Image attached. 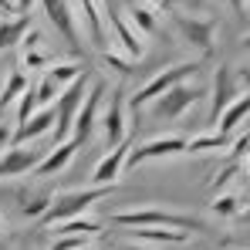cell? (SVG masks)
<instances>
[{
	"label": "cell",
	"instance_id": "1",
	"mask_svg": "<svg viewBox=\"0 0 250 250\" xmlns=\"http://www.w3.org/2000/svg\"><path fill=\"white\" fill-rule=\"evenodd\" d=\"M108 220L115 227H128V230H139V227H166V230H200V233H209V227L203 216L196 213H179V209H163V207H139V209H115L108 213Z\"/></svg>",
	"mask_w": 250,
	"mask_h": 250
},
{
	"label": "cell",
	"instance_id": "2",
	"mask_svg": "<svg viewBox=\"0 0 250 250\" xmlns=\"http://www.w3.org/2000/svg\"><path fill=\"white\" fill-rule=\"evenodd\" d=\"M112 189H115V186H75V189H61V193H54V203H51L47 213L38 220V227L47 230V227L78 220V216H84L98 200H105Z\"/></svg>",
	"mask_w": 250,
	"mask_h": 250
},
{
	"label": "cell",
	"instance_id": "3",
	"mask_svg": "<svg viewBox=\"0 0 250 250\" xmlns=\"http://www.w3.org/2000/svg\"><path fill=\"white\" fill-rule=\"evenodd\" d=\"M200 68H203V61H196V58H193V61H172L169 68L156 71L146 84H139V91H135V95H128V108L139 115V108L152 105L159 95L172 91L176 84H186L189 78H196V75H200Z\"/></svg>",
	"mask_w": 250,
	"mask_h": 250
},
{
	"label": "cell",
	"instance_id": "4",
	"mask_svg": "<svg viewBox=\"0 0 250 250\" xmlns=\"http://www.w3.org/2000/svg\"><path fill=\"white\" fill-rule=\"evenodd\" d=\"M172 27L179 31V38L189 44L193 51H200V58H209L216 51V34H220V21L207 14H186V10H172Z\"/></svg>",
	"mask_w": 250,
	"mask_h": 250
},
{
	"label": "cell",
	"instance_id": "5",
	"mask_svg": "<svg viewBox=\"0 0 250 250\" xmlns=\"http://www.w3.org/2000/svg\"><path fill=\"white\" fill-rule=\"evenodd\" d=\"M91 71H84L78 82H71L61 95H58V102H54V146L58 142H68L71 139V128H75V115H78V108H82L84 95H88V84H91Z\"/></svg>",
	"mask_w": 250,
	"mask_h": 250
},
{
	"label": "cell",
	"instance_id": "6",
	"mask_svg": "<svg viewBox=\"0 0 250 250\" xmlns=\"http://www.w3.org/2000/svg\"><path fill=\"white\" fill-rule=\"evenodd\" d=\"M203 98H209V91L203 88V84H176L172 91H166V95H159L149 108H152V115L156 119H163V122H176V119H183V115H189Z\"/></svg>",
	"mask_w": 250,
	"mask_h": 250
},
{
	"label": "cell",
	"instance_id": "7",
	"mask_svg": "<svg viewBox=\"0 0 250 250\" xmlns=\"http://www.w3.org/2000/svg\"><path fill=\"white\" fill-rule=\"evenodd\" d=\"M128 91H125V84H119L115 91H112V98H108V105L102 108V119H98V128H102V139H105V146L108 149H115L119 142L128 139Z\"/></svg>",
	"mask_w": 250,
	"mask_h": 250
},
{
	"label": "cell",
	"instance_id": "8",
	"mask_svg": "<svg viewBox=\"0 0 250 250\" xmlns=\"http://www.w3.org/2000/svg\"><path fill=\"white\" fill-rule=\"evenodd\" d=\"M71 10H75V21H78V31L91 41V47L105 51L108 38V14L102 7V0H68Z\"/></svg>",
	"mask_w": 250,
	"mask_h": 250
},
{
	"label": "cell",
	"instance_id": "9",
	"mask_svg": "<svg viewBox=\"0 0 250 250\" xmlns=\"http://www.w3.org/2000/svg\"><path fill=\"white\" fill-rule=\"evenodd\" d=\"M105 78H91V84H88V95H84L82 108H78V115H75V128H71V139L75 142H88L91 139V132H95V125H98V119H102V108H105Z\"/></svg>",
	"mask_w": 250,
	"mask_h": 250
},
{
	"label": "cell",
	"instance_id": "10",
	"mask_svg": "<svg viewBox=\"0 0 250 250\" xmlns=\"http://www.w3.org/2000/svg\"><path fill=\"white\" fill-rule=\"evenodd\" d=\"M41 10L44 17H47V24L64 38V44L71 47V54L75 58H82L84 47H82V31H78V21H75V10H71V3L68 0H41ZM84 61V58H82Z\"/></svg>",
	"mask_w": 250,
	"mask_h": 250
},
{
	"label": "cell",
	"instance_id": "11",
	"mask_svg": "<svg viewBox=\"0 0 250 250\" xmlns=\"http://www.w3.org/2000/svg\"><path fill=\"white\" fill-rule=\"evenodd\" d=\"M108 38L115 41L119 54L128 58V61H142L146 51H149V41L128 24V17H125L122 10H108Z\"/></svg>",
	"mask_w": 250,
	"mask_h": 250
},
{
	"label": "cell",
	"instance_id": "12",
	"mask_svg": "<svg viewBox=\"0 0 250 250\" xmlns=\"http://www.w3.org/2000/svg\"><path fill=\"white\" fill-rule=\"evenodd\" d=\"M186 152V139L183 135H152L146 139L142 146H135L125 159V169H135V166H146L152 159H172V156H183Z\"/></svg>",
	"mask_w": 250,
	"mask_h": 250
},
{
	"label": "cell",
	"instance_id": "13",
	"mask_svg": "<svg viewBox=\"0 0 250 250\" xmlns=\"http://www.w3.org/2000/svg\"><path fill=\"white\" fill-rule=\"evenodd\" d=\"M240 98V88H237V78H233V68L230 64H216L213 71V84H209V122L216 128L220 115Z\"/></svg>",
	"mask_w": 250,
	"mask_h": 250
},
{
	"label": "cell",
	"instance_id": "14",
	"mask_svg": "<svg viewBox=\"0 0 250 250\" xmlns=\"http://www.w3.org/2000/svg\"><path fill=\"white\" fill-rule=\"evenodd\" d=\"M44 156H47V149H41V146H10L0 156V183L17 179V176H31Z\"/></svg>",
	"mask_w": 250,
	"mask_h": 250
},
{
	"label": "cell",
	"instance_id": "15",
	"mask_svg": "<svg viewBox=\"0 0 250 250\" xmlns=\"http://www.w3.org/2000/svg\"><path fill=\"white\" fill-rule=\"evenodd\" d=\"M128 152H132V135H128L125 142H119L115 149H108V152L98 159V166L91 169V186H115V183L122 179V172H125Z\"/></svg>",
	"mask_w": 250,
	"mask_h": 250
},
{
	"label": "cell",
	"instance_id": "16",
	"mask_svg": "<svg viewBox=\"0 0 250 250\" xmlns=\"http://www.w3.org/2000/svg\"><path fill=\"white\" fill-rule=\"evenodd\" d=\"M209 209L220 220H227V223H244V220H250V193H244V189H227V193L213 196Z\"/></svg>",
	"mask_w": 250,
	"mask_h": 250
},
{
	"label": "cell",
	"instance_id": "17",
	"mask_svg": "<svg viewBox=\"0 0 250 250\" xmlns=\"http://www.w3.org/2000/svg\"><path fill=\"white\" fill-rule=\"evenodd\" d=\"M78 149H82V142H75V139L51 146V149H47V156H44L41 163H38V169H34L31 176H38V179H47V176H58V172H64V169L75 163Z\"/></svg>",
	"mask_w": 250,
	"mask_h": 250
},
{
	"label": "cell",
	"instance_id": "18",
	"mask_svg": "<svg viewBox=\"0 0 250 250\" xmlns=\"http://www.w3.org/2000/svg\"><path fill=\"white\" fill-rule=\"evenodd\" d=\"M122 14L128 17V24H132L142 38H156L159 27H163V10H159L156 3H149V0H132Z\"/></svg>",
	"mask_w": 250,
	"mask_h": 250
},
{
	"label": "cell",
	"instance_id": "19",
	"mask_svg": "<svg viewBox=\"0 0 250 250\" xmlns=\"http://www.w3.org/2000/svg\"><path fill=\"white\" fill-rule=\"evenodd\" d=\"M14 196H17V213L24 216V220H41L47 207L54 203V189H14Z\"/></svg>",
	"mask_w": 250,
	"mask_h": 250
},
{
	"label": "cell",
	"instance_id": "20",
	"mask_svg": "<svg viewBox=\"0 0 250 250\" xmlns=\"http://www.w3.org/2000/svg\"><path fill=\"white\" fill-rule=\"evenodd\" d=\"M47 132H54V108H38L24 125L14 128V146H31L34 139H41Z\"/></svg>",
	"mask_w": 250,
	"mask_h": 250
},
{
	"label": "cell",
	"instance_id": "21",
	"mask_svg": "<svg viewBox=\"0 0 250 250\" xmlns=\"http://www.w3.org/2000/svg\"><path fill=\"white\" fill-rule=\"evenodd\" d=\"M247 122H250V95H240V98H237V102L220 115V122H216L213 132H220V135H227V139H230L233 132H240Z\"/></svg>",
	"mask_w": 250,
	"mask_h": 250
},
{
	"label": "cell",
	"instance_id": "22",
	"mask_svg": "<svg viewBox=\"0 0 250 250\" xmlns=\"http://www.w3.org/2000/svg\"><path fill=\"white\" fill-rule=\"evenodd\" d=\"M132 237L139 244H152V247H183L189 240V233L183 230H166V227H139L132 230Z\"/></svg>",
	"mask_w": 250,
	"mask_h": 250
},
{
	"label": "cell",
	"instance_id": "23",
	"mask_svg": "<svg viewBox=\"0 0 250 250\" xmlns=\"http://www.w3.org/2000/svg\"><path fill=\"white\" fill-rule=\"evenodd\" d=\"M84 71H88V64H84L82 58H68V61H54V64L44 71V78H47V82H54L61 91H64L71 82H78Z\"/></svg>",
	"mask_w": 250,
	"mask_h": 250
},
{
	"label": "cell",
	"instance_id": "24",
	"mask_svg": "<svg viewBox=\"0 0 250 250\" xmlns=\"http://www.w3.org/2000/svg\"><path fill=\"white\" fill-rule=\"evenodd\" d=\"M31 27H34V17H31V14H21V17H0V51L21 44Z\"/></svg>",
	"mask_w": 250,
	"mask_h": 250
},
{
	"label": "cell",
	"instance_id": "25",
	"mask_svg": "<svg viewBox=\"0 0 250 250\" xmlns=\"http://www.w3.org/2000/svg\"><path fill=\"white\" fill-rule=\"evenodd\" d=\"M227 149H230V139L220 135V132H213V128L186 139V152L189 156H200V152H227Z\"/></svg>",
	"mask_w": 250,
	"mask_h": 250
},
{
	"label": "cell",
	"instance_id": "26",
	"mask_svg": "<svg viewBox=\"0 0 250 250\" xmlns=\"http://www.w3.org/2000/svg\"><path fill=\"white\" fill-rule=\"evenodd\" d=\"M27 88H31V82H27L24 68H10V71H7V82H3V88H0V112H3L7 105H14Z\"/></svg>",
	"mask_w": 250,
	"mask_h": 250
},
{
	"label": "cell",
	"instance_id": "27",
	"mask_svg": "<svg viewBox=\"0 0 250 250\" xmlns=\"http://www.w3.org/2000/svg\"><path fill=\"white\" fill-rule=\"evenodd\" d=\"M54 61H61V58H54V54L41 51V44H38V47H21V68H27V71H34V68L47 71Z\"/></svg>",
	"mask_w": 250,
	"mask_h": 250
},
{
	"label": "cell",
	"instance_id": "28",
	"mask_svg": "<svg viewBox=\"0 0 250 250\" xmlns=\"http://www.w3.org/2000/svg\"><path fill=\"white\" fill-rule=\"evenodd\" d=\"M233 183H244V179H240V163H227V166L216 172V179L209 183V196H220V193H227Z\"/></svg>",
	"mask_w": 250,
	"mask_h": 250
},
{
	"label": "cell",
	"instance_id": "29",
	"mask_svg": "<svg viewBox=\"0 0 250 250\" xmlns=\"http://www.w3.org/2000/svg\"><path fill=\"white\" fill-rule=\"evenodd\" d=\"M98 61H102V68H108V71H115L119 78H132L135 75V64L128 61V58H122V54H115V51H98Z\"/></svg>",
	"mask_w": 250,
	"mask_h": 250
},
{
	"label": "cell",
	"instance_id": "30",
	"mask_svg": "<svg viewBox=\"0 0 250 250\" xmlns=\"http://www.w3.org/2000/svg\"><path fill=\"white\" fill-rule=\"evenodd\" d=\"M98 230H102V223H98V220L78 216V220L58 223V227H54V237H61V233H84V237H98Z\"/></svg>",
	"mask_w": 250,
	"mask_h": 250
},
{
	"label": "cell",
	"instance_id": "31",
	"mask_svg": "<svg viewBox=\"0 0 250 250\" xmlns=\"http://www.w3.org/2000/svg\"><path fill=\"white\" fill-rule=\"evenodd\" d=\"M34 112H38V91H34V84H31V88L17 98V119H14V128H17V125H24Z\"/></svg>",
	"mask_w": 250,
	"mask_h": 250
},
{
	"label": "cell",
	"instance_id": "32",
	"mask_svg": "<svg viewBox=\"0 0 250 250\" xmlns=\"http://www.w3.org/2000/svg\"><path fill=\"white\" fill-rule=\"evenodd\" d=\"M88 244H95V237H84V233H61V237H54L47 250H82Z\"/></svg>",
	"mask_w": 250,
	"mask_h": 250
},
{
	"label": "cell",
	"instance_id": "33",
	"mask_svg": "<svg viewBox=\"0 0 250 250\" xmlns=\"http://www.w3.org/2000/svg\"><path fill=\"white\" fill-rule=\"evenodd\" d=\"M34 91H38V108H54V102L61 95V88L54 82H47V78H41V82L34 84Z\"/></svg>",
	"mask_w": 250,
	"mask_h": 250
},
{
	"label": "cell",
	"instance_id": "34",
	"mask_svg": "<svg viewBox=\"0 0 250 250\" xmlns=\"http://www.w3.org/2000/svg\"><path fill=\"white\" fill-rule=\"evenodd\" d=\"M10 146H14V125H10V122H0V156H3Z\"/></svg>",
	"mask_w": 250,
	"mask_h": 250
},
{
	"label": "cell",
	"instance_id": "35",
	"mask_svg": "<svg viewBox=\"0 0 250 250\" xmlns=\"http://www.w3.org/2000/svg\"><path fill=\"white\" fill-rule=\"evenodd\" d=\"M233 78H237V88H240V95H250V68H233Z\"/></svg>",
	"mask_w": 250,
	"mask_h": 250
},
{
	"label": "cell",
	"instance_id": "36",
	"mask_svg": "<svg viewBox=\"0 0 250 250\" xmlns=\"http://www.w3.org/2000/svg\"><path fill=\"white\" fill-rule=\"evenodd\" d=\"M17 3L21 0H0V17H10V14H17ZM21 17V14H17Z\"/></svg>",
	"mask_w": 250,
	"mask_h": 250
},
{
	"label": "cell",
	"instance_id": "37",
	"mask_svg": "<svg viewBox=\"0 0 250 250\" xmlns=\"http://www.w3.org/2000/svg\"><path fill=\"white\" fill-rule=\"evenodd\" d=\"M149 3H156V7H159L163 14H172V10L179 7V0H149Z\"/></svg>",
	"mask_w": 250,
	"mask_h": 250
},
{
	"label": "cell",
	"instance_id": "38",
	"mask_svg": "<svg viewBox=\"0 0 250 250\" xmlns=\"http://www.w3.org/2000/svg\"><path fill=\"white\" fill-rule=\"evenodd\" d=\"M237 163H240V179H244V183H250V152L244 156V159H237Z\"/></svg>",
	"mask_w": 250,
	"mask_h": 250
},
{
	"label": "cell",
	"instance_id": "39",
	"mask_svg": "<svg viewBox=\"0 0 250 250\" xmlns=\"http://www.w3.org/2000/svg\"><path fill=\"white\" fill-rule=\"evenodd\" d=\"M31 3H34V0H21V3H17V14H31Z\"/></svg>",
	"mask_w": 250,
	"mask_h": 250
},
{
	"label": "cell",
	"instance_id": "40",
	"mask_svg": "<svg viewBox=\"0 0 250 250\" xmlns=\"http://www.w3.org/2000/svg\"><path fill=\"white\" fill-rule=\"evenodd\" d=\"M119 250H152V247H139V244H132V240H125Z\"/></svg>",
	"mask_w": 250,
	"mask_h": 250
},
{
	"label": "cell",
	"instance_id": "41",
	"mask_svg": "<svg viewBox=\"0 0 250 250\" xmlns=\"http://www.w3.org/2000/svg\"><path fill=\"white\" fill-rule=\"evenodd\" d=\"M227 3H230V7H233L237 14H244V0H227Z\"/></svg>",
	"mask_w": 250,
	"mask_h": 250
},
{
	"label": "cell",
	"instance_id": "42",
	"mask_svg": "<svg viewBox=\"0 0 250 250\" xmlns=\"http://www.w3.org/2000/svg\"><path fill=\"white\" fill-rule=\"evenodd\" d=\"M240 47H244V51H250V34L244 38V41H240Z\"/></svg>",
	"mask_w": 250,
	"mask_h": 250
},
{
	"label": "cell",
	"instance_id": "43",
	"mask_svg": "<svg viewBox=\"0 0 250 250\" xmlns=\"http://www.w3.org/2000/svg\"><path fill=\"white\" fill-rule=\"evenodd\" d=\"M82 250H98V244H88V247H82Z\"/></svg>",
	"mask_w": 250,
	"mask_h": 250
}]
</instances>
